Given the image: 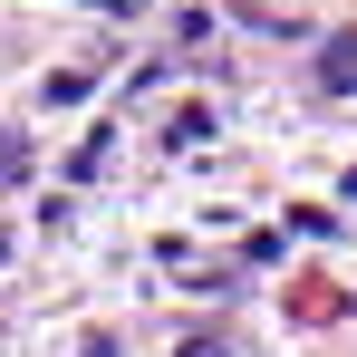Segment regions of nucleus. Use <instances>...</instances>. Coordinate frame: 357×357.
Returning <instances> with one entry per match:
<instances>
[{
    "instance_id": "f03ea898",
    "label": "nucleus",
    "mask_w": 357,
    "mask_h": 357,
    "mask_svg": "<svg viewBox=\"0 0 357 357\" xmlns=\"http://www.w3.org/2000/svg\"><path fill=\"white\" fill-rule=\"evenodd\" d=\"M183 357H232V348H222V338H193V348H183Z\"/></svg>"
},
{
    "instance_id": "7ed1b4c3",
    "label": "nucleus",
    "mask_w": 357,
    "mask_h": 357,
    "mask_svg": "<svg viewBox=\"0 0 357 357\" xmlns=\"http://www.w3.org/2000/svg\"><path fill=\"white\" fill-rule=\"evenodd\" d=\"M87 10H145V0H87Z\"/></svg>"
},
{
    "instance_id": "f257e3e1",
    "label": "nucleus",
    "mask_w": 357,
    "mask_h": 357,
    "mask_svg": "<svg viewBox=\"0 0 357 357\" xmlns=\"http://www.w3.org/2000/svg\"><path fill=\"white\" fill-rule=\"evenodd\" d=\"M319 77L348 97V87H357V39H328V49H319Z\"/></svg>"
}]
</instances>
